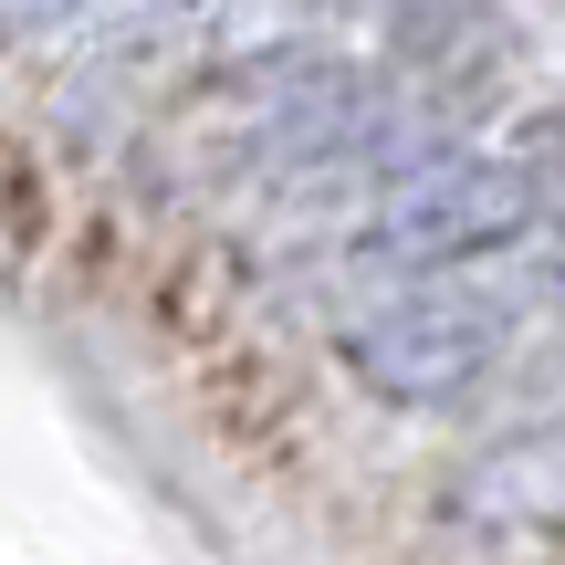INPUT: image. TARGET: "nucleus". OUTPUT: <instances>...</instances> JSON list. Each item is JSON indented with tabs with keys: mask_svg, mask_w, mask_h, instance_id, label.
I'll use <instances>...</instances> for the list:
<instances>
[{
	"mask_svg": "<svg viewBox=\"0 0 565 565\" xmlns=\"http://www.w3.org/2000/svg\"><path fill=\"white\" fill-rule=\"evenodd\" d=\"M534 221V179L524 168H492V158H419L377 189L366 210V252L408 273H440V263H482L503 252L513 231Z\"/></svg>",
	"mask_w": 565,
	"mask_h": 565,
	"instance_id": "1",
	"label": "nucleus"
},
{
	"mask_svg": "<svg viewBox=\"0 0 565 565\" xmlns=\"http://www.w3.org/2000/svg\"><path fill=\"white\" fill-rule=\"evenodd\" d=\"M503 356V303L471 282H398L387 303H366L345 324V366L387 398H461L482 366Z\"/></svg>",
	"mask_w": 565,
	"mask_h": 565,
	"instance_id": "2",
	"label": "nucleus"
},
{
	"mask_svg": "<svg viewBox=\"0 0 565 565\" xmlns=\"http://www.w3.org/2000/svg\"><path fill=\"white\" fill-rule=\"evenodd\" d=\"M11 21H63V11H84V0H0Z\"/></svg>",
	"mask_w": 565,
	"mask_h": 565,
	"instance_id": "3",
	"label": "nucleus"
},
{
	"mask_svg": "<svg viewBox=\"0 0 565 565\" xmlns=\"http://www.w3.org/2000/svg\"><path fill=\"white\" fill-rule=\"evenodd\" d=\"M545 408H565V356H555V377H545Z\"/></svg>",
	"mask_w": 565,
	"mask_h": 565,
	"instance_id": "4",
	"label": "nucleus"
}]
</instances>
